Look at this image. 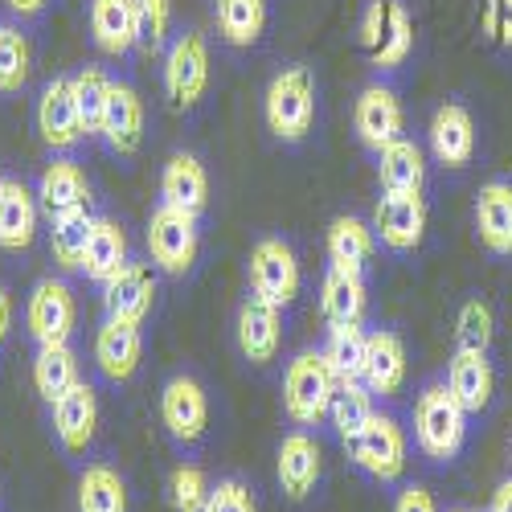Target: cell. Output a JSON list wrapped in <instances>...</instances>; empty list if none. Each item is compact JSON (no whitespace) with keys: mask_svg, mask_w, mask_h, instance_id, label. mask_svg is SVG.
Wrapping results in <instances>:
<instances>
[{"mask_svg":"<svg viewBox=\"0 0 512 512\" xmlns=\"http://www.w3.org/2000/svg\"><path fill=\"white\" fill-rule=\"evenodd\" d=\"M54 435L62 443V451L82 455L95 439V426H99V398L87 381H78L74 390H66L54 406Z\"/></svg>","mask_w":512,"mask_h":512,"instance_id":"cell-16","label":"cell"},{"mask_svg":"<svg viewBox=\"0 0 512 512\" xmlns=\"http://www.w3.org/2000/svg\"><path fill=\"white\" fill-rule=\"evenodd\" d=\"M37 213H41L37 193H29L25 181H5V193H0V250L9 254L29 250L37 234Z\"/></svg>","mask_w":512,"mask_h":512,"instance_id":"cell-27","label":"cell"},{"mask_svg":"<svg viewBox=\"0 0 512 512\" xmlns=\"http://www.w3.org/2000/svg\"><path fill=\"white\" fill-rule=\"evenodd\" d=\"M33 70V46L17 25H0V95H17Z\"/></svg>","mask_w":512,"mask_h":512,"instance_id":"cell-39","label":"cell"},{"mask_svg":"<svg viewBox=\"0 0 512 512\" xmlns=\"http://www.w3.org/2000/svg\"><path fill=\"white\" fill-rule=\"evenodd\" d=\"M492 332H496V320H492V308L484 300H467L459 308V320H455L459 349H488L492 345Z\"/></svg>","mask_w":512,"mask_h":512,"instance_id":"cell-41","label":"cell"},{"mask_svg":"<svg viewBox=\"0 0 512 512\" xmlns=\"http://www.w3.org/2000/svg\"><path fill=\"white\" fill-rule=\"evenodd\" d=\"M357 37L369 54V62L390 74L398 66H406L410 50H414V21H410V9L402 0H369L365 13H361V25H357Z\"/></svg>","mask_w":512,"mask_h":512,"instance_id":"cell-3","label":"cell"},{"mask_svg":"<svg viewBox=\"0 0 512 512\" xmlns=\"http://www.w3.org/2000/svg\"><path fill=\"white\" fill-rule=\"evenodd\" d=\"M37 132L54 152H70L82 140V123H78V107H74V91L70 78H54L37 99Z\"/></svg>","mask_w":512,"mask_h":512,"instance_id":"cell-18","label":"cell"},{"mask_svg":"<svg viewBox=\"0 0 512 512\" xmlns=\"http://www.w3.org/2000/svg\"><path fill=\"white\" fill-rule=\"evenodd\" d=\"M74 91V107H78V123L82 136H99L103 132V115H107V99H111V78L103 66H82L70 78Z\"/></svg>","mask_w":512,"mask_h":512,"instance_id":"cell-34","label":"cell"},{"mask_svg":"<svg viewBox=\"0 0 512 512\" xmlns=\"http://www.w3.org/2000/svg\"><path fill=\"white\" fill-rule=\"evenodd\" d=\"M37 201L46 209V218H66V213L91 209V181L74 160H54L37 185Z\"/></svg>","mask_w":512,"mask_h":512,"instance_id":"cell-22","label":"cell"},{"mask_svg":"<svg viewBox=\"0 0 512 512\" xmlns=\"http://www.w3.org/2000/svg\"><path fill=\"white\" fill-rule=\"evenodd\" d=\"M91 230H95L91 209H78V213H66V218L50 222V254L62 271H82V254H87Z\"/></svg>","mask_w":512,"mask_h":512,"instance_id":"cell-36","label":"cell"},{"mask_svg":"<svg viewBox=\"0 0 512 512\" xmlns=\"http://www.w3.org/2000/svg\"><path fill=\"white\" fill-rule=\"evenodd\" d=\"M373 234L381 246L410 254L422 246L426 234V197L422 193H386L373 209Z\"/></svg>","mask_w":512,"mask_h":512,"instance_id":"cell-12","label":"cell"},{"mask_svg":"<svg viewBox=\"0 0 512 512\" xmlns=\"http://www.w3.org/2000/svg\"><path fill=\"white\" fill-rule=\"evenodd\" d=\"M250 295L275 308H291L300 295V259L283 238H263L250 250Z\"/></svg>","mask_w":512,"mask_h":512,"instance_id":"cell-7","label":"cell"},{"mask_svg":"<svg viewBox=\"0 0 512 512\" xmlns=\"http://www.w3.org/2000/svg\"><path fill=\"white\" fill-rule=\"evenodd\" d=\"M197 246H201V230H197V213H185L177 205H156L148 218V254L164 275H185L197 263Z\"/></svg>","mask_w":512,"mask_h":512,"instance_id":"cell-5","label":"cell"},{"mask_svg":"<svg viewBox=\"0 0 512 512\" xmlns=\"http://www.w3.org/2000/svg\"><path fill=\"white\" fill-rule=\"evenodd\" d=\"M127 263H132V259H127V234H123V226L111 222V218H95L87 254H82V271H87V279L107 283Z\"/></svg>","mask_w":512,"mask_h":512,"instance_id":"cell-31","label":"cell"},{"mask_svg":"<svg viewBox=\"0 0 512 512\" xmlns=\"http://www.w3.org/2000/svg\"><path fill=\"white\" fill-rule=\"evenodd\" d=\"M263 119L271 136L283 144H300L316 123V78L308 66H283L263 95Z\"/></svg>","mask_w":512,"mask_h":512,"instance_id":"cell-2","label":"cell"},{"mask_svg":"<svg viewBox=\"0 0 512 512\" xmlns=\"http://www.w3.org/2000/svg\"><path fill=\"white\" fill-rule=\"evenodd\" d=\"M447 386L467 414H484L496 394V373H492L488 349H455L451 369H447Z\"/></svg>","mask_w":512,"mask_h":512,"instance_id":"cell-19","label":"cell"},{"mask_svg":"<svg viewBox=\"0 0 512 512\" xmlns=\"http://www.w3.org/2000/svg\"><path fill=\"white\" fill-rule=\"evenodd\" d=\"M451 512H467V508H451Z\"/></svg>","mask_w":512,"mask_h":512,"instance_id":"cell-50","label":"cell"},{"mask_svg":"<svg viewBox=\"0 0 512 512\" xmlns=\"http://www.w3.org/2000/svg\"><path fill=\"white\" fill-rule=\"evenodd\" d=\"M467 418L472 414L459 406L447 381H426L414 398V439L422 455L435 463H451L467 443Z\"/></svg>","mask_w":512,"mask_h":512,"instance_id":"cell-1","label":"cell"},{"mask_svg":"<svg viewBox=\"0 0 512 512\" xmlns=\"http://www.w3.org/2000/svg\"><path fill=\"white\" fill-rule=\"evenodd\" d=\"M353 127L365 148L381 152L386 144H394L406 127V115H402V99L390 82H369V87L357 95V107H353Z\"/></svg>","mask_w":512,"mask_h":512,"instance_id":"cell-11","label":"cell"},{"mask_svg":"<svg viewBox=\"0 0 512 512\" xmlns=\"http://www.w3.org/2000/svg\"><path fill=\"white\" fill-rule=\"evenodd\" d=\"M160 422H164V431L173 435V443H181V447L201 443L205 426H209V398L197 377L181 373L168 381L160 394Z\"/></svg>","mask_w":512,"mask_h":512,"instance_id":"cell-10","label":"cell"},{"mask_svg":"<svg viewBox=\"0 0 512 512\" xmlns=\"http://www.w3.org/2000/svg\"><path fill=\"white\" fill-rule=\"evenodd\" d=\"M488 512H512V476L492 492V504H488Z\"/></svg>","mask_w":512,"mask_h":512,"instance_id":"cell-45","label":"cell"},{"mask_svg":"<svg viewBox=\"0 0 512 512\" xmlns=\"http://www.w3.org/2000/svg\"><path fill=\"white\" fill-rule=\"evenodd\" d=\"M349 459L377 484H398L406 472V431L394 414H373L365 431L349 443Z\"/></svg>","mask_w":512,"mask_h":512,"instance_id":"cell-6","label":"cell"},{"mask_svg":"<svg viewBox=\"0 0 512 512\" xmlns=\"http://www.w3.org/2000/svg\"><path fill=\"white\" fill-rule=\"evenodd\" d=\"M275 476H279V488L287 492V500H304L320 480V443L308 431H291L279 443Z\"/></svg>","mask_w":512,"mask_h":512,"instance_id":"cell-20","label":"cell"},{"mask_svg":"<svg viewBox=\"0 0 512 512\" xmlns=\"http://www.w3.org/2000/svg\"><path fill=\"white\" fill-rule=\"evenodd\" d=\"M9 328H13V300H9V291L0 287V345H5Z\"/></svg>","mask_w":512,"mask_h":512,"instance_id":"cell-46","label":"cell"},{"mask_svg":"<svg viewBox=\"0 0 512 512\" xmlns=\"http://www.w3.org/2000/svg\"><path fill=\"white\" fill-rule=\"evenodd\" d=\"M238 349L246 361L254 365H267L279 357V345H283V308L275 304H263V300H250L238 308Z\"/></svg>","mask_w":512,"mask_h":512,"instance_id":"cell-17","label":"cell"},{"mask_svg":"<svg viewBox=\"0 0 512 512\" xmlns=\"http://www.w3.org/2000/svg\"><path fill=\"white\" fill-rule=\"evenodd\" d=\"M426 136H431V152L443 168H467L476 160V119L463 103H443Z\"/></svg>","mask_w":512,"mask_h":512,"instance_id":"cell-14","label":"cell"},{"mask_svg":"<svg viewBox=\"0 0 512 512\" xmlns=\"http://www.w3.org/2000/svg\"><path fill=\"white\" fill-rule=\"evenodd\" d=\"M144 357V340H140V324H123V320H107L95 336V365L107 381H127L140 369Z\"/></svg>","mask_w":512,"mask_h":512,"instance_id":"cell-24","label":"cell"},{"mask_svg":"<svg viewBox=\"0 0 512 512\" xmlns=\"http://www.w3.org/2000/svg\"><path fill=\"white\" fill-rule=\"evenodd\" d=\"M5 5L17 13V17H37L41 9H46L50 5V0H5Z\"/></svg>","mask_w":512,"mask_h":512,"instance_id":"cell-47","label":"cell"},{"mask_svg":"<svg viewBox=\"0 0 512 512\" xmlns=\"http://www.w3.org/2000/svg\"><path fill=\"white\" fill-rule=\"evenodd\" d=\"M205 500H209V480L201 467L193 463L173 467V476H168V504H173V512H205Z\"/></svg>","mask_w":512,"mask_h":512,"instance_id":"cell-40","label":"cell"},{"mask_svg":"<svg viewBox=\"0 0 512 512\" xmlns=\"http://www.w3.org/2000/svg\"><path fill=\"white\" fill-rule=\"evenodd\" d=\"M78 357L70 349V340H58V345H37L33 357V390L41 394V402H58L66 390L78 386Z\"/></svg>","mask_w":512,"mask_h":512,"instance_id":"cell-30","label":"cell"},{"mask_svg":"<svg viewBox=\"0 0 512 512\" xmlns=\"http://www.w3.org/2000/svg\"><path fill=\"white\" fill-rule=\"evenodd\" d=\"M213 21L226 46H254L267 29V0H213Z\"/></svg>","mask_w":512,"mask_h":512,"instance_id":"cell-32","label":"cell"},{"mask_svg":"<svg viewBox=\"0 0 512 512\" xmlns=\"http://www.w3.org/2000/svg\"><path fill=\"white\" fill-rule=\"evenodd\" d=\"M373 414H377V406H373V394H369L365 381H353V386H340V390H336V398H332V406H328V418H332L336 435L345 439V443H353V439L365 431Z\"/></svg>","mask_w":512,"mask_h":512,"instance_id":"cell-38","label":"cell"},{"mask_svg":"<svg viewBox=\"0 0 512 512\" xmlns=\"http://www.w3.org/2000/svg\"><path fill=\"white\" fill-rule=\"evenodd\" d=\"M25 324L29 336L37 345H58V340H70L74 324H78V304H74V291L66 279H41L29 295V308H25Z\"/></svg>","mask_w":512,"mask_h":512,"instance_id":"cell-9","label":"cell"},{"mask_svg":"<svg viewBox=\"0 0 512 512\" xmlns=\"http://www.w3.org/2000/svg\"><path fill=\"white\" fill-rule=\"evenodd\" d=\"M0 193H5V177H0Z\"/></svg>","mask_w":512,"mask_h":512,"instance_id":"cell-49","label":"cell"},{"mask_svg":"<svg viewBox=\"0 0 512 512\" xmlns=\"http://www.w3.org/2000/svg\"><path fill=\"white\" fill-rule=\"evenodd\" d=\"M168 29H173V0H136V46L160 50Z\"/></svg>","mask_w":512,"mask_h":512,"instance_id":"cell-42","label":"cell"},{"mask_svg":"<svg viewBox=\"0 0 512 512\" xmlns=\"http://www.w3.org/2000/svg\"><path fill=\"white\" fill-rule=\"evenodd\" d=\"M160 201L164 205H177L185 213H197L209 205V173L205 164L193 156V152H177L173 160L164 164L160 173Z\"/></svg>","mask_w":512,"mask_h":512,"instance_id":"cell-26","label":"cell"},{"mask_svg":"<svg viewBox=\"0 0 512 512\" xmlns=\"http://www.w3.org/2000/svg\"><path fill=\"white\" fill-rule=\"evenodd\" d=\"M377 181L386 193H422L426 181V156L414 140L398 136L394 144H386L377 152Z\"/></svg>","mask_w":512,"mask_h":512,"instance_id":"cell-29","label":"cell"},{"mask_svg":"<svg viewBox=\"0 0 512 512\" xmlns=\"http://www.w3.org/2000/svg\"><path fill=\"white\" fill-rule=\"evenodd\" d=\"M476 234L488 254L508 259L512 254V181L496 177L476 197Z\"/></svg>","mask_w":512,"mask_h":512,"instance_id":"cell-21","label":"cell"},{"mask_svg":"<svg viewBox=\"0 0 512 512\" xmlns=\"http://www.w3.org/2000/svg\"><path fill=\"white\" fill-rule=\"evenodd\" d=\"M365 386L369 394L377 398H390L402 390V381H406V345H402V336L390 332V328H377L369 332V345H365Z\"/></svg>","mask_w":512,"mask_h":512,"instance_id":"cell-23","label":"cell"},{"mask_svg":"<svg viewBox=\"0 0 512 512\" xmlns=\"http://www.w3.org/2000/svg\"><path fill=\"white\" fill-rule=\"evenodd\" d=\"M103 144L115 156H136L144 144V99L136 87L127 82H111V99H107V115H103Z\"/></svg>","mask_w":512,"mask_h":512,"instance_id":"cell-15","label":"cell"},{"mask_svg":"<svg viewBox=\"0 0 512 512\" xmlns=\"http://www.w3.org/2000/svg\"><path fill=\"white\" fill-rule=\"evenodd\" d=\"M209 87V50L201 33H181L164 54V95L177 111H189L201 103Z\"/></svg>","mask_w":512,"mask_h":512,"instance_id":"cell-8","label":"cell"},{"mask_svg":"<svg viewBox=\"0 0 512 512\" xmlns=\"http://www.w3.org/2000/svg\"><path fill=\"white\" fill-rule=\"evenodd\" d=\"M78 512H127V484L111 463H91L78 476Z\"/></svg>","mask_w":512,"mask_h":512,"instance_id":"cell-35","label":"cell"},{"mask_svg":"<svg viewBox=\"0 0 512 512\" xmlns=\"http://www.w3.org/2000/svg\"><path fill=\"white\" fill-rule=\"evenodd\" d=\"M369 304V291L357 267H336L328 263L324 283H320V312L328 324H361Z\"/></svg>","mask_w":512,"mask_h":512,"instance_id":"cell-25","label":"cell"},{"mask_svg":"<svg viewBox=\"0 0 512 512\" xmlns=\"http://www.w3.org/2000/svg\"><path fill=\"white\" fill-rule=\"evenodd\" d=\"M394 512H439V508H435V496L426 492L422 484H406L398 492V500H394Z\"/></svg>","mask_w":512,"mask_h":512,"instance_id":"cell-44","label":"cell"},{"mask_svg":"<svg viewBox=\"0 0 512 512\" xmlns=\"http://www.w3.org/2000/svg\"><path fill=\"white\" fill-rule=\"evenodd\" d=\"M365 345H369V332H361V324H332L328 345L320 353L340 386H353V381L365 377Z\"/></svg>","mask_w":512,"mask_h":512,"instance_id":"cell-33","label":"cell"},{"mask_svg":"<svg viewBox=\"0 0 512 512\" xmlns=\"http://www.w3.org/2000/svg\"><path fill=\"white\" fill-rule=\"evenodd\" d=\"M508 467H512V443H508Z\"/></svg>","mask_w":512,"mask_h":512,"instance_id":"cell-48","label":"cell"},{"mask_svg":"<svg viewBox=\"0 0 512 512\" xmlns=\"http://www.w3.org/2000/svg\"><path fill=\"white\" fill-rule=\"evenodd\" d=\"M328 259L336 267H365L373 259V230L361 222V218H336L328 226Z\"/></svg>","mask_w":512,"mask_h":512,"instance_id":"cell-37","label":"cell"},{"mask_svg":"<svg viewBox=\"0 0 512 512\" xmlns=\"http://www.w3.org/2000/svg\"><path fill=\"white\" fill-rule=\"evenodd\" d=\"M340 390L324 353H300L283 369V410L295 426H316Z\"/></svg>","mask_w":512,"mask_h":512,"instance_id":"cell-4","label":"cell"},{"mask_svg":"<svg viewBox=\"0 0 512 512\" xmlns=\"http://www.w3.org/2000/svg\"><path fill=\"white\" fill-rule=\"evenodd\" d=\"M156 300V275L144 263H127L123 271H115L103 283V308L107 320H123V324H144V316L152 312Z\"/></svg>","mask_w":512,"mask_h":512,"instance_id":"cell-13","label":"cell"},{"mask_svg":"<svg viewBox=\"0 0 512 512\" xmlns=\"http://www.w3.org/2000/svg\"><path fill=\"white\" fill-rule=\"evenodd\" d=\"M205 512H259V504L242 480H218V488H209Z\"/></svg>","mask_w":512,"mask_h":512,"instance_id":"cell-43","label":"cell"},{"mask_svg":"<svg viewBox=\"0 0 512 512\" xmlns=\"http://www.w3.org/2000/svg\"><path fill=\"white\" fill-rule=\"evenodd\" d=\"M91 37L111 58H123L140 41L136 33V0H91Z\"/></svg>","mask_w":512,"mask_h":512,"instance_id":"cell-28","label":"cell"}]
</instances>
